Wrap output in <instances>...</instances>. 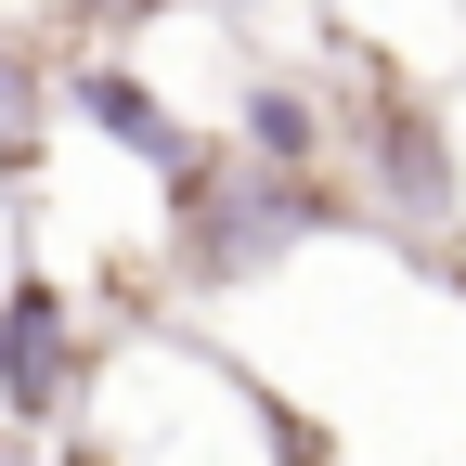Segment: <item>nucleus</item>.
<instances>
[{
    "label": "nucleus",
    "instance_id": "nucleus-2",
    "mask_svg": "<svg viewBox=\"0 0 466 466\" xmlns=\"http://www.w3.org/2000/svg\"><path fill=\"white\" fill-rule=\"evenodd\" d=\"M350 143H363V168L389 182V208H401V220H453V143H441V116H428L415 91H389Z\"/></svg>",
    "mask_w": 466,
    "mask_h": 466
},
{
    "label": "nucleus",
    "instance_id": "nucleus-6",
    "mask_svg": "<svg viewBox=\"0 0 466 466\" xmlns=\"http://www.w3.org/2000/svg\"><path fill=\"white\" fill-rule=\"evenodd\" d=\"M66 14H91V26H143L156 0H66Z\"/></svg>",
    "mask_w": 466,
    "mask_h": 466
},
{
    "label": "nucleus",
    "instance_id": "nucleus-3",
    "mask_svg": "<svg viewBox=\"0 0 466 466\" xmlns=\"http://www.w3.org/2000/svg\"><path fill=\"white\" fill-rule=\"evenodd\" d=\"M78 376V337H66V285H14V311H0V415H52Z\"/></svg>",
    "mask_w": 466,
    "mask_h": 466
},
{
    "label": "nucleus",
    "instance_id": "nucleus-1",
    "mask_svg": "<svg viewBox=\"0 0 466 466\" xmlns=\"http://www.w3.org/2000/svg\"><path fill=\"white\" fill-rule=\"evenodd\" d=\"M311 233V195H299V168H247V182H182V285H247L272 272L285 247Z\"/></svg>",
    "mask_w": 466,
    "mask_h": 466
},
{
    "label": "nucleus",
    "instance_id": "nucleus-4",
    "mask_svg": "<svg viewBox=\"0 0 466 466\" xmlns=\"http://www.w3.org/2000/svg\"><path fill=\"white\" fill-rule=\"evenodd\" d=\"M78 104H91V116H104V130H116V143H130V156H156V168H168V182H195V168H208V156H195L182 130H168V116H156L143 91H130V78H116V66H78Z\"/></svg>",
    "mask_w": 466,
    "mask_h": 466
},
{
    "label": "nucleus",
    "instance_id": "nucleus-5",
    "mask_svg": "<svg viewBox=\"0 0 466 466\" xmlns=\"http://www.w3.org/2000/svg\"><path fill=\"white\" fill-rule=\"evenodd\" d=\"M39 130V78H26V39H0V156Z\"/></svg>",
    "mask_w": 466,
    "mask_h": 466
}]
</instances>
